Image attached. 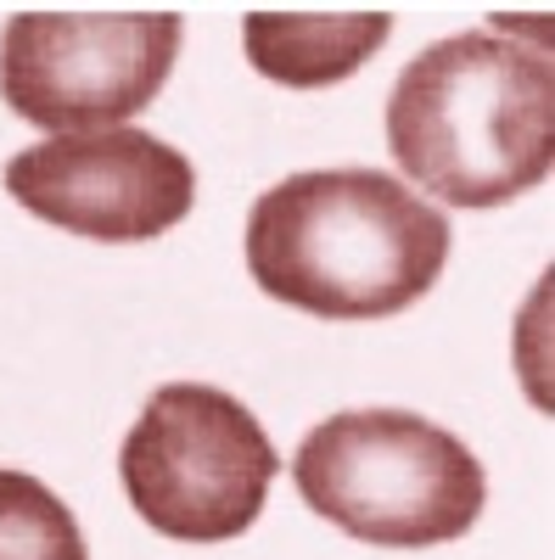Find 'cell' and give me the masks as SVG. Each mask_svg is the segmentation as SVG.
Wrapping results in <instances>:
<instances>
[{"label": "cell", "instance_id": "cell-1", "mask_svg": "<svg viewBox=\"0 0 555 560\" xmlns=\"http://www.w3.org/2000/svg\"><path fill=\"white\" fill-rule=\"evenodd\" d=\"M449 264V219L382 168H309L253 202L258 292L320 319H388Z\"/></svg>", "mask_w": 555, "mask_h": 560}, {"label": "cell", "instance_id": "cell-2", "mask_svg": "<svg viewBox=\"0 0 555 560\" xmlns=\"http://www.w3.org/2000/svg\"><path fill=\"white\" fill-rule=\"evenodd\" d=\"M388 147L404 179L449 208H499L550 179L555 68L511 34H449L388 96Z\"/></svg>", "mask_w": 555, "mask_h": 560}, {"label": "cell", "instance_id": "cell-3", "mask_svg": "<svg viewBox=\"0 0 555 560\" xmlns=\"http://www.w3.org/2000/svg\"><path fill=\"white\" fill-rule=\"evenodd\" d=\"M292 482L314 516L382 549L466 538L488 499V477L466 443L388 404L320 420L292 454Z\"/></svg>", "mask_w": 555, "mask_h": 560}, {"label": "cell", "instance_id": "cell-4", "mask_svg": "<svg viewBox=\"0 0 555 560\" xmlns=\"http://www.w3.org/2000/svg\"><path fill=\"white\" fill-rule=\"evenodd\" d=\"M275 471L281 454L269 448L258 415L203 382L158 387L118 448L135 516L180 544L242 538L264 516Z\"/></svg>", "mask_w": 555, "mask_h": 560}, {"label": "cell", "instance_id": "cell-5", "mask_svg": "<svg viewBox=\"0 0 555 560\" xmlns=\"http://www.w3.org/2000/svg\"><path fill=\"white\" fill-rule=\"evenodd\" d=\"M180 34L174 12H18L0 34V96L51 135L118 129L158 102Z\"/></svg>", "mask_w": 555, "mask_h": 560}, {"label": "cell", "instance_id": "cell-6", "mask_svg": "<svg viewBox=\"0 0 555 560\" xmlns=\"http://www.w3.org/2000/svg\"><path fill=\"white\" fill-rule=\"evenodd\" d=\"M7 191L45 224L90 242H152L197 202V168L147 129L45 135L7 163Z\"/></svg>", "mask_w": 555, "mask_h": 560}, {"label": "cell", "instance_id": "cell-7", "mask_svg": "<svg viewBox=\"0 0 555 560\" xmlns=\"http://www.w3.org/2000/svg\"><path fill=\"white\" fill-rule=\"evenodd\" d=\"M388 12H253L242 23L247 62L281 90H332L388 45Z\"/></svg>", "mask_w": 555, "mask_h": 560}, {"label": "cell", "instance_id": "cell-8", "mask_svg": "<svg viewBox=\"0 0 555 560\" xmlns=\"http://www.w3.org/2000/svg\"><path fill=\"white\" fill-rule=\"evenodd\" d=\"M0 560H90L73 510L28 471H0Z\"/></svg>", "mask_w": 555, "mask_h": 560}]
</instances>
